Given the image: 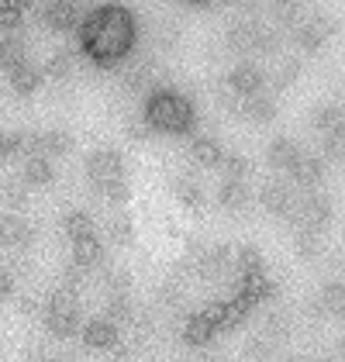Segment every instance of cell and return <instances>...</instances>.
Here are the masks:
<instances>
[{
	"label": "cell",
	"instance_id": "obj_1",
	"mask_svg": "<svg viewBox=\"0 0 345 362\" xmlns=\"http://www.w3.org/2000/svg\"><path fill=\"white\" fill-rule=\"evenodd\" d=\"M135 38H139L135 18L117 4L93 7L86 18H80V49L93 66L111 69L117 62H124L135 49Z\"/></svg>",
	"mask_w": 345,
	"mask_h": 362
},
{
	"label": "cell",
	"instance_id": "obj_2",
	"mask_svg": "<svg viewBox=\"0 0 345 362\" xmlns=\"http://www.w3.org/2000/svg\"><path fill=\"white\" fill-rule=\"evenodd\" d=\"M197 124L194 104L172 90V86H159L148 93L145 100V128L148 132H163V135H190Z\"/></svg>",
	"mask_w": 345,
	"mask_h": 362
},
{
	"label": "cell",
	"instance_id": "obj_3",
	"mask_svg": "<svg viewBox=\"0 0 345 362\" xmlns=\"http://www.w3.org/2000/svg\"><path fill=\"white\" fill-rule=\"evenodd\" d=\"M42 321H45L49 334H56V338H73V334L83 328V314L76 307V297L73 293H62V290L42 304Z\"/></svg>",
	"mask_w": 345,
	"mask_h": 362
},
{
	"label": "cell",
	"instance_id": "obj_4",
	"mask_svg": "<svg viewBox=\"0 0 345 362\" xmlns=\"http://www.w3.org/2000/svg\"><path fill=\"white\" fill-rule=\"evenodd\" d=\"M86 176H90L93 190L124 180V159H121V152H117V148H97V152L86 159Z\"/></svg>",
	"mask_w": 345,
	"mask_h": 362
},
{
	"label": "cell",
	"instance_id": "obj_5",
	"mask_svg": "<svg viewBox=\"0 0 345 362\" xmlns=\"http://www.w3.org/2000/svg\"><path fill=\"white\" fill-rule=\"evenodd\" d=\"M262 86H266V73L252 62H238L228 73V93L238 100H249V97L262 93Z\"/></svg>",
	"mask_w": 345,
	"mask_h": 362
},
{
	"label": "cell",
	"instance_id": "obj_6",
	"mask_svg": "<svg viewBox=\"0 0 345 362\" xmlns=\"http://www.w3.org/2000/svg\"><path fill=\"white\" fill-rule=\"evenodd\" d=\"M0 245L4 249H31L35 245V228L21 214H4L0 218Z\"/></svg>",
	"mask_w": 345,
	"mask_h": 362
},
{
	"label": "cell",
	"instance_id": "obj_7",
	"mask_svg": "<svg viewBox=\"0 0 345 362\" xmlns=\"http://www.w3.org/2000/svg\"><path fill=\"white\" fill-rule=\"evenodd\" d=\"M80 334H83V341L90 345V349H115L117 338H121V328H117L115 321H107V317H90V321H83V328H80Z\"/></svg>",
	"mask_w": 345,
	"mask_h": 362
},
{
	"label": "cell",
	"instance_id": "obj_8",
	"mask_svg": "<svg viewBox=\"0 0 345 362\" xmlns=\"http://www.w3.org/2000/svg\"><path fill=\"white\" fill-rule=\"evenodd\" d=\"M259 200H262L266 211H273V214H280V218L297 214V197H293V190H290L287 183H266V187L259 190Z\"/></svg>",
	"mask_w": 345,
	"mask_h": 362
},
{
	"label": "cell",
	"instance_id": "obj_9",
	"mask_svg": "<svg viewBox=\"0 0 345 362\" xmlns=\"http://www.w3.org/2000/svg\"><path fill=\"white\" fill-rule=\"evenodd\" d=\"M297 214H300V228L321 235V228L332 224V204L324 197H308V200L297 204Z\"/></svg>",
	"mask_w": 345,
	"mask_h": 362
},
{
	"label": "cell",
	"instance_id": "obj_10",
	"mask_svg": "<svg viewBox=\"0 0 345 362\" xmlns=\"http://www.w3.org/2000/svg\"><path fill=\"white\" fill-rule=\"evenodd\" d=\"M42 21H45L49 31H73L80 25V7L76 4H66V0L45 4L42 7Z\"/></svg>",
	"mask_w": 345,
	"mask_h": 362
},
{
	"label": "cell",
	"instance_id": "obj_11",
	"mask_svg": "<svg viewBox=\"0 0 345 362\" xmlns=\"http://www.w3.org/2000/svg\"><path fill=\"white\" fill-rule=\"evenodd\" d=\"M300 156H304V152H300V145H297L293 139H276V141H269V148H266L269 166L280 169V173H290V169L297 166Z\"/></svg>",
	"mask_w": 345,
	"mask_h": 362
},
{
	"label": "cell",
	"instance_id": "obj_12",
	"mask_svg": "<svg viewBox=\"0 0 345 362\" xmlns=\"http://www.w3.org/2000/svg\"><path fill=\"white\" fill-rule=\"evenodd\" d=\"M25 187H49L52 180H56V169L49 159H42V156H28L25 159V166H21V176H18Z\"/></svg>",
	"mask_w": 345,
	"mask_h": 362
},
{
	"label": "cell",
	"instance_id": "obj_13",
	"mask_svg": "<svg viewBox=\"0 0 345 362\" xmlns=\"http://www.w3.org/2000/svg\"><path fill=\"white\" fill-rule=\"evenodd\" d=\"M324 169H328V163L321 156H300L297 166L290 169V176H293L297 187H317L324 180Z\"/></svg>",
	"mask_w": 345,
	"mask_h": 362
},
{
	"label": "cell",
	"instance_id": "obj_14",
	"mask_svg": "<svg viewBox=\"0 0 345 362\" xmlns=\"http://www.w3.org/2000/svg\"><path fill=\"white\" fill-rule=\"evenodd\" d=\"M7 76H11V90H14V93H21V97H31V93L42 86V80H45V76H42V69H35L28 59H25L21 66H14Z\"/></svg>",
	"mask_w": 345,
	"mask_h": 362
},
{
	"label": "cell",
	"instance_id": "obj_15",
	"mask_svg": "<svg viewBox=\"0 0 345 362\" xmlns=\"http://www.w3.org/2000/svg\"><path fill=\"white\" fill-rule=\"evenodd\" d=\"M214 197H218V204H221L225 211H245V207H249V187H245L242 180H225Z\"/></svg>",
	"mask_w": 345,
	"mask_h": 362
},
{
	"label": "cell",
	"instance_id": "obj_16",
	"mask_svg": "<svg viewBox=\"0 0 345 362\" xmlns=\"http://www.w3.org/2000/svg\"><path fill=\"white\" fill-rule=\"evenodd\" d=\"M183 341H187V345H194V349H204V345H211V341H214V328H211V321L204 317L201 310L187 317V328H183Z\"/></svg>",
	"mask_w": 345,
	"mask_h": 362
},
{
	"label": "cell",
	"instance_id": "obj_17",
	"mask_svg": "<svg viewBox=\"0 0 345 362\" xmlns=\"http://www.w3.org/2000/svg\"><path fill=\"white\" fill-rule=\"evenodd\" d=\"M62 231H66L69 242H83V238H93V235H97L93 218H90L86 211H69V214L62 218Z\"/></svg>",
	"mask_w": 345,
	"mask_h": 362
},
{
	"label": "cell",
	"instance_id": "obj_18",
	"mask_svg": "<svg viewBox=\"0 0 345 362\" xmlns=\"http://www.w3.org/2000/svg\"><path fill=\"white\" fill-rule=\"evenodd\" d=\"M100 259H104V245H100L97 235H93V238H83V242H73V266L93 269V266H100Z\"/></svg>",
	"mask_w": 345,
	"mask_h": 362
},
{
	"label": "cell",
	"instance_id": "obj_19",
	"mask_svg": "<svg viewBox=\"0 0 345 362\" xmlns=\"http://www.w3.org/2000/svg\"><path fill=\"white\" fill-rule=\"evenodd\" d=\"M0 204L7 207V214H21L28 207V187L21 180H4L0 183Z\"/></svg>",
	"mask_w": 345,
	"mask_h": 362
},
{
	"label": "cell",
	"instance_id": "obj_20",
	"mask_svg": "<svg viewBox=\"0 0 345 362\" xmlns=\"http://www.w3.org/2000/svg\"><path fill=\"white\" fill-rule=\"evenodd\" d=\"M172 194H176V200H180L183 207H190V211L204 207L201 183H197V180H190V176H176V180H172Z\"/></svg>",
	"mask_w": 345,
	"mask_h": 362
},
{
	"label": "cell",
	"instance_id": "obj_21",
	"mask_svg": "<svg viewBox=\"0 0 345 362\" xmlns=\"http://www.w3.org/2000/svg\"><path fill=\"white\" fill-rule=\"evenodd\" d=\"M238 111L245 114L249 121H273V117H276V100H273L269 93H256V97L242 100Z\"/></svg>",
	"mask_w": 345,
	"mask_h": 362
},
{
	"label": "cell",
	"instance_id": "obj_22",
	"mask_svg": "<svg viewBox=\"0 0 345 362\" xmlns=\"http://www.w3.org/2000/svg\"><path fill=\"white\" fill-rule=\"evenodd\" d=\"M190 152H194V163H201V166H221V159H225V148L214 139H207V135L194 139Z\"/></svg>",
	"mask_w": 345,
	"mask_h": 362
},
{
	"label": "cell",
	"instance_id": "obj_23",
	"mask_svg": "<svg viewBox=\"0 0 345 362\" xmlns=\"http://www.w3.org/2000/svg\"><path fill=\"white\" fill-rule=\"evenodd\" d=\"M25 62V42L18 35H0V69H14Z\"/></svg>",
	"mask_w": 345,
	"mask_h": 362
},
{
	"label": "cell",
	"instance_id": "obj_24",
	"mask_svg": "<svg viewBox=\"0 0 345 362\" xmlns=\"http://www.w3.org/2000/svg\"><path fill=\"white\" fill-rule=\"evenodd\" d=\"M324 38H328L324 21H304V25H297V45L308 49V52H317L324 45Z\"/></svg>",
	"mask_w": 345,
	"mask_h": 362
},
{
	"label": "cell",
	"instance_id": "obj_25",
	"mask_svg": "<svg viewBox=\"0 0 345 362\" xmlns=\"http://www.w3.org/2000/svg\"><path fill=\"white\" fill-rule=\"evenodd\" d=\"M290 332H293V321H290L287 310H269L266 314V332H262V338H269L276 345V341L290 338Z\"/></svg>",
	"mask_w": 345,
	"mask_h": 362
},
{
	"label": "cell",
	"instance_id": "obj_26",
	"mask_svg": "<svg viewBox=\"0 0 345 362\" xmlns=\"http://www.w3.org/2000/svg\"><path fill=\"white\" fill-rule=\"evenodd\" d=\"M256 31H259V25H252V21H238V25H231V31H228V45L235 49V52H252Z\"/></svg>",
	"mask_w": 345,
	"mask_h": 362
},
{
	"label": "cell",
	"instance_id": "obj_27",
	"mask_svg": "<svg viewBox=\"0 0 345 362\" xmlns=\"http://www.w3.org/2000/svg\"><path fill=\"white\" fill-rule=\"evenodd\" d=\"M342 293H345L342 283H339V279H332V283L317 293L315 310H317V314H339V310H342Z\"/></svg>",
	"mask_w": 345,
	"mask_h": 362
},
{
	"label": "cell",
	"instance_id": "obj_28",
	"mask_svg": "<svg viewBox=\"0 0 345 362\" xmlns=\"http://www.w3.org/2000/svg\"><path fill=\"white\" fill-rule=\"evenodd\" d=\"M107 235H111L115 245H131L135 242V221H131V214H115L107 221Z\"/></svg>",
	"mask_w": 345,
	"mask_h": 362
},
{
	"label": "cell",
	"instance_id": "obj_29",
	"mask_svg": "<svg viewBox=\"0 0 345 362\" xmlns=\"http://www.w3.org/2000/svg\"><path fill=\"white\" fill-rule=\"evenodd\" d=\"M69 73H73V56L66 49L52 52L49 62H45V69H42V76H49V80H69Z\"/></svg>",
	"mask_w": 345,
	"mask_h": 362
},
{
	"label": "cell",
	"instance_id": "obj_30",
	"mask_svg": "<svg viewBox=\"0 0 345 362\" xmlns=\"http://www.w3.org/2000/svg\"><path fill=\"white\" fill-rule=\"evenodd\" d=\"M293 252H297L300 259H317V255H321V235L300 228V231L293 235Z\"/></svg>",
	"mask_w": 345,
	"mask_h": 362
},
{
	"label": "cell",
	"instance_id": "obj_31",
	"mask_svg": "<svg viewBox=\"0 0 345 362\" xmlns=\"http://www.w3.org/2000/svg\"><path fill=\"white\" fill-rule=\"evenodd\" d=\"M315 128L321 132V135H328V132L342 128V111H339V104H317V111H315Z\"/></svg>",
	"mask_w": 345,
	"mask_h": 362
},
{
	"label": "cell",
	"instance_id": "obj_32",
	"mask_svg": "<svg viewBox=\"0 0 345 362\" xmlns=\"http://www.w3.org/2000/svg\"><path fill=\"white\" fill-rule=\"evenodd\" d=\"M21 18H25V4L0 0V28H4V35H14V28L21 25Z\"/></svg>",
	"mask_w": 345,
	"mask_h": 362
},
{
	"label": "cell",
	"instance_id": "obj_33",
	"mask_svg": "<svg viewBox=\"0 0 345 362\" xmlns=\"http://www.w3.org/2000/svg\"><path fill=\"white\" fill-rule=\"evenodd\" d=\"M221 169H225L228 180H242V183H245V176H249L252 163H249L245 156H238V152H228V156L221 159Z\"/></svg>",
	"mask_w": 345,
	"mask_h": 362
},
{
	"label": "cell",
	"instance_id": "obj_34",
	"mask_svg": "<svg viewBox=\"0 0 345 362\" xmlns=\"http://www.w3.org/2000/svg\"><path fill=\"white\" fill-rule=\"evenodd\" d=\"M104 286H107L111 293H128V290H131V273L121 269V266H115V269L104 273Z\"/></svg>",
	"mask_w": 345,
	"mask_h": 362
},
{
	"label": "cell",
	"instance_id": "obj_35",
	"mask_svg": "<svg viewBox=\"0 0 345 362\" xmlns=\"http://www.w3.org/2000/svg\"><path fill=\"white\" fill-rule=\"evenodd\" d=\"M21 145H25V135H21V132H4V128H0V163H4V159H14V156L21 152Z\"/></svg>",
	"mask_w": 345,
	"mask_h": 362
},
{
	"label": "cell",
	"instance_id": "obj_36",
	"mask_svg": "<svg viewBox=\"0 0 345 362\" xmlns=\"http://www.w3.org/2000/svg\"><path fill=\"white\" fill-rule=\"evenodd\" d=\"M107 321H124V317H131V304H128V293H111V300H107V314H104Z\"/></svg>",
	"mask_w": 345,
	"mask_h": 362
},
{
	"label": "cell",
	"instance_id": "obj_37",
	"mask_svg": "<svg viewBox=\"0 0 345 362\" xmlns=\"http://www.w3.org/2000/svg\"><path fill=\"white\" fill-rule=\"evenodd\" d=\"M245 352H249V359L252 362H269L273 359V352H276V345H273L269 338H252V341L245 345Z\"/></svg>",
	"mask_w": 345,
	"mask_h": 362
},
{
	"label": "cell",
	"instance_id": "obj_38",
	"mask_svg": "<svg viewBox=\"0 0 345 362\" xmlns=\"http://www.w3.org/2000/svg\"><path fill=\"white\" fill-rule=\"evenodd\" d=\"M97 194L104 197V200H111V204H128V200H131L128 180H117V183H111V187H100Z\"/></svg>",
	"mask_w": 345,
	"mask_h": 362
},
{
	"label": "cell",
	"instance_id": "obj_39",
	"mask_svg": "<svg viewBox=\"0 0 345 362\" xmlns=\"http://www.w3.org/2000/svg\"><path fill=\"white\" fill-rule=\"evenodd\" d=\"M83 283H86V269L69 266V269H66V276H62V293H76Z\"/></svg>",
	"mask_w": 345,
	"mask_h": 362
},
{
	"label": "cell",
	"instance_id": "obj_40",
	"mask_svg": "<svg viewBox=\"0 0 345 362\" xmlns=\"http://www.w3.org/2000/svg\"><path fill=\"white\" fill-rule=\"evenodd\" d=\"M339 156H342V128H335V132L324 135V156L321 159L328 163V159H339Z\"/></svg>",
	"mask_w": 345,
	"mask_h": 362
},
{
	"label": "cell",
	"instance_id": "obj_41",
	"mask_svg": "<svg viewBox=\"0 0 345 362\" xmlns=\"http://www.w3.org/2000/svg\"><path fill=\"white\" fill-rule=\"evenodd\" d=\"M159 297H163V304H166V307H176V304H180V297H183V283H180V279H170V283H163Z\"/></svg>",
	"mask_w": 345,
	"mask_h": 362
},
{
	"label": "cell",
	"instance_id": "obj_42",
	"mask_svg": "<svg viewBox=\"0 0 345 362\" xmlns=\"http://www.w3.org/2000/svg\"><path fill=\"white\" fill-rule=\"evenodd\" d=\"M297 76H300V66H297V62H287V66H283V69L273 76V86H276V90H287Z\"/></svg>",
	"mask_w": 345,
	"mask_h": 362
},
{
	"label": "cell",
	"instance_id": "obj_43",
	"mask_svg": "<svg viewBox=\"0 0 345 362\" xmlns=\"http://www.w3.org/2000/svg\"><path fill=\"white\" fill-rule=\"evenodd\" d=\"M14 293V276H11V269L0 262V300H7Z\"/></svg>",
	"mask_w": 345,
	"mask_h": 362
},
{
	"label": "cell",
	"instance_id": "obj_44",
	"mask_svg": "<svg viewBox=\"0 0 345 362\" xmlns=\"http://www.w3.org/2000/svg\"><path fill=\"white\" fill-rule=\"evenodd\" d=\"M18 307H21L25 314H42V304H38L35 297H21V300H18Z\"/></svg>",
	"mask_w": 345,
	"mask_h": 362
},
{
	"label": "cell",
	"instance_id": "obj_45",
	"mask_svg": "<svg viewBox=\"0 0 345 362\" xmlns=\"http://www.w3.org/2000/svg\"><path fill=\"white\" fill-rule=\"evenodd\" d=\"M328 362H342V345H339V341L328 349Z\"/></svg>",
	"mask_w": 345,
	"mask_h": 362
},
{
	"label": "cell",
	"instance_id": "obj_46",
	"mask_svg": "<svg viewBox=\"0 0 345 362\" xmlns=\"http://www.w3.org/2000/svg\"><path fill=\"white\" fill-rule=\"evenodd\" d=\"M287 362H311V359H308V356H290Z\"/></svg>",
	"mask_w": 345,
	"mask_h": 362
},
{
	"label": "cell",
	"instance_id": "obj_47",
	"mask_svg": "<svg viewBox=\"0 0 345 362\" xmlns=\"http://www.w3.org/2000/svg\"><path fill=\"white\" fill-rule=\"evenodd\" d=\"M45 362H59V359H45Z\"/></svg>",
	"mask_w": 345,
	"mask_h": 362
}]
</instances>
